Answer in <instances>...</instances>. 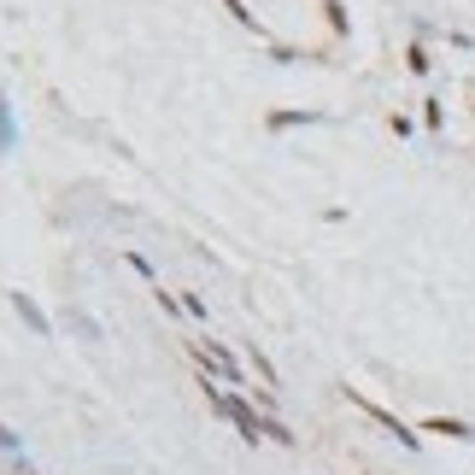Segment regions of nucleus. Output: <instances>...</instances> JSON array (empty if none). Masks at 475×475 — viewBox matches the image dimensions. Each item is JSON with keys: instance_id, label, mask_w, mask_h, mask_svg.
<instances>
[{"instance_id": "1", "label": "nucleus", "mask_w": 475, "mask_h": 475, "mask_svg": "<svg viewBox=\"0 0 475 475\" xmlns=\"http://www.w3.org/2000/svg\"><path fill=\"white\" fill-rule=\"evenodd\" d=\"M206 388V405H211V417H224L229 429L247 440V446H258L265 440V417H258V405H252V393H241V388H224V381H200Z\"/></svg>"}, {"instance_id": "2", "label": "nucleus", "mask_w": 475, "mask_h": 475, "mask_svg": "<svg viewBox=\"0 0 475 475\" xmlns=\"http://www.w3.org/2000/svg\"><path fill=\"white\" fill-rule=\"evenodd\" d=\"M194 358L206 364V376H211V381H224V388L252 393V388H247V376H241V364H235V352H229L224 340H194Z\"/></svg>"}, {"instance_id": "3", "label": "nucleus", "mask_w": 475, "mask_h": 475, "mask_svg": "<svg viewBox=\"0 0 475 475\" xmlns=\"http://www.w3.org/2000/svg\"><path fill=\"white\" fill-rule=\"evenodd\" d=\"M347 399H352V405H358V411H364V417H370V422H376V429H388V434H393V440H399V446H411V452H417V446H422V434H417V429H411V422H399V417H393V411H388V405H376V399H364V393H358V388H347Z\"/></svg>"}, {"instance_id": "4", "label": "nucleus", "mask_w": 475, "mask_h": 475, "mask_svg": "<svg viewBox=\"0 0 475 475\" xmlns=\"http://www.w3.org/2000/svg\"><path fill=\"white\" fill-rule=\"evenodd\" d=\"M6 299H12V311H18V317L29 323V329H36V335H53V323H47V311L36 306L29 294H6Z\"/></svg>"}, {"instance_id": "5", "label": "nucleus", "mask_w": 475, "mask_h": 475, "mask_svg": "<svg viewBox=\"0 0 475 475\" xmlns=\"http://www.w3.org/2000/svg\"><path fill=\"white\" fill-rule=\"evenodd\" d=\"M422 434H446V440H463V446L475 440V429L463 417H429V422H422Z\"/></svg>"}, {"instance_id": "6", "label": "nucleus", "mask_w": 475, "mask_h": 475, "mask_svg": "<svg viewBox=\"0 0 475 475\" xmlns=\"http://www.w3.org/2000/svg\"><path fill=\"white\" fill-rule=\"evenodd\" d=\"M265 440H270V446H294L299 434L288 429V422H282V417H265Z\"/></svg>"}, {"instance_id": "7", "label": "nucleus", "mask_w": 475, "mask_h": 475, "mask_svg": "<svg viewBox=\"0 0 475 475\" xmlns=\"http://www.w3.org/2000/svg\"><path fill=\"white\" fill-rule=\"evenodd\" d=\"M0 153H12V106L0 94Z\"/></svg>"}, {"instance_id": "8", "label": "nucleus", "mask_w": 475, "mask_h": 475, "mask_svg": "<svg viewBox=\"0 0 475 475\" xmlns=\"http://www.w3.org/2000/svg\"><path fill=\"white\" fill-rule=\"evenodd\" d=\"M294 124H317V112H276L270 129H294Z\"/></svg>"}, {"instance_id": "9", "label": "nucleus", "mask_w": 475, "mask_h": 475, "mask_svg": "<svg viewBox=\"0 0 475 475\" xmlns=\"http://www.w3.org/2000/svg\"><path fill=\"white\" fill-rule=\"evenodd\" d=\"M405 65H411V77H429V65H434V59H429V47H411V53H405Z\"/></svg>"}, {"instance_id": "10", "label": "nucleus", "mask_w": 475, "mask_h": 475, "mask_svg": "<svg viewBox=\"0 0 475 475\" xmlns=\"http://www.w3.org/2000/svg\"><path fill=\"white\" fill-rule=\"evenodd\" d=\"M422 124L440 129V124H446V106H440V100H422Z\"/></svg>"}, {"instance_id": "11", "label": "nucleus", "mask_w": 475, "mask_h": 475, "mask_svg": "<svg viewBox=\"0 0 475 475\" xmlns=\"http://www.w3.org/2000/svg\"><path fill=\"white\" fill-rule=\"evenodd\" d=\"M224 6H229V12H235V18H241V24H247V29H258V18H252L247 6H241V0H224Z\"/></svg>"}, {"instance_id": "12", "label": "nucleus", "mask_w": 475, "mask_h": 475, "mask_svg": "<svg viewBox=\"0 0 475 475\" xmlns=\"http://www.w3.org/2000/svg\"><path fill=\"white\" fill-rule=\"evenodd\" d=\"M0 452H18V440H12V434H6V429H0Z\"/></svg>"}, {"instance_id": "13", "label": "nucleus", "mask_w": 475, "mask_h": 475, "mask_svg": "<svg viewBox=\"0 0 475 475\" xmlns=\"http://www.w3.org/2000/svg\"><path fill=\"white\" fill-rule=\"evenodd\" d=\"M470 94H475V83H470Z\"/></svg>"}, {"instance_id": "14", "label": "nucleus", "mask_w": 475, "mask_h": 475, "mask_svg": "<svg viewBox=\"0 0 475 475\" xmlns=\"http://www.w3.org/2000/svg\"><path fill=\"white\" fill-rule=\"evenodd\" d=\"M0 475H6V470H0Z\"/></svg>"}]
</instances>
